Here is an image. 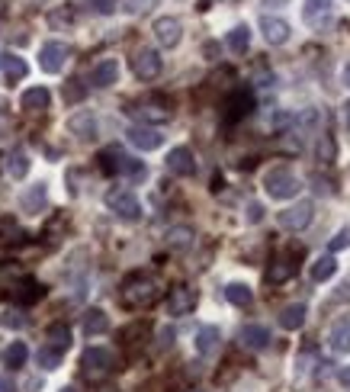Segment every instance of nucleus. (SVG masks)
Returning <instances> with one entry per match:
<instances>
[{"label": "nucleus", "instance_id": "nucleus-54", "mask_svg": "<svg viewBox=\"0 0 350 392\" xmlns=\"http://www.w3.org/2000/svg\"><path fill=\"white\" fill-rule=\"evenodd\" d=\"M58 392H77V389H74V386H65V389H58Z\"/></svg>", "mask_w": 350, "mask_h": 392}, {"label": "nucleus", "instance_id": "nucleus-53", "mask_svg": "<svg viewBox=\"0 0 350 392\" xmlns=\"http://www.w3.org/2000/svg\"><path fill=\"white\" fill-rule=\"evenodd\" d=\"M347 296H350V283H344V287H341V293H337L335 299H347Z\"/></svg>", "mask_w": 350, "mask_h": 392}, {"label": "nucleus", "instance_id": "nucleus-14", "mask_svg": "<svg viewBox=\"0 0 350 392\" xmlns=\"http://www.w3.org/2000/svg\"><path fill=\"white\" fill-rule=\"evenodd\" d=\"M46 203H48L46 183H36V187H29L23 196H20V209L29 212V216H39V212L46 209Z\"/></svg>", "mask_w": 350, "mask_h": 392}, {"label": "nucleus", "instance_id": "nucleus-23", "mask_svg": "<svg viewBox=\"0 0 350 392\" xmlns=\"http://www.w3.org/2000/svg\"><path fill=\"white\" fill-rule=\"evenodd\" d=\"M305 315H309V309H305L302 302H292V306H286V309L280 312V325L286 332H296V328L305 325Z\"/></svg>", "mask_w": 350, "mask_h": 392}, {"label": "nucleus", "instance_id": "nucleus-12", "mask_svg": "<svg viewBox=\"0 0 350 392\" xmlns=\"http://www.w3.org/2000/svg\"><path fill=\"white\" fill-rule=\"evenodd\" d=\"M225 119L229 122H238V119H244V116H251V110H254V93L251 91H244V87H238L235 93L229 97V103H225Z\"/></svg>", "mask_w": 350, "mask_h": 392}, {"label": "nucleus", "instance_id": "nucleus-10", "mask_svg": "<svg viewBox=\"0 0 350 392\" xmlns=\"http://www.w3.org/2000/svg\"><path fill=\"white\" fill-rule=\"evenodd\" d=\"M126 136H129V142L135 145L138 151H158L161 145H164V136H161L158 129L142 126V122H138V126H129V132H126Z\"/></svg>", "mask_w": 350, "mask_h": 392}, {"label": "nucleus", "instance_id": "nucleus-32", "mask_svg": "<svg viewBox=\"0 0 350 392\" xmlns=\"http://www.w3.org/2000/svg\"><path fill=\"white\" fill-rule=\"evenodd\" d=\"M48 347H55V351H61V354L68 351L71 347V328L68 325H52V328H48Z\"/></svg>", "mask_w": 350, "mask_h": 392}, {"label": "nucleus", "instance_id": "nucleus-52", "mask_svg": "<svg viewBox=\"0 0 350 392\" xmlns=\"http://www.w3.org/2000/svg\"><path fill=\"white\" fill-rule=\"evenodd\" d=\"M341 110H344V113H341V116H344V126H347V129H350V100H347V103H344V106H341Z\"/></svg>", "mask_w": 350, "mask_h": 392}, {"label": "nucleus", "instance_id": "nucleus-48", "mask_svg": "<svg viewBox=\"0 0 350 392\" xmlns=\"http://www.w3.org/2000/svg\"><path fill=\"white\" fill-rule=\"evenodd\" d=\"M0 392H16L13 377H0Z\"/></svg>", "mask_w": 350, "mask_h": 392}, {"label": "nucleus", "instance_id": "nucleus-50", "mask_svg": "<svg viewBox=\"0 0 350 392\" xmlns=\"http://www.w3.org/2000/svg\"><path fill=\"white\" fill-rule=\"evenodd\" d=\"M337 379H341V383H344V386H350V367H344V370H341V373H337Z\"/></svg>", "mask_w": 350, "mask_h": 392}, {"label": "nucleus", "instance_id": "nucleus-38", "mask_svg": "<svg viewBox=\"0 0 350 392\" xmlns=\"http://www.w3.org/2000/svg\"><path fill=\"white\" fill-rule=\"evenodd\" d=\"M61 357H65L61 351H55V347H48V344H46V347H42V351L36 354V360H39V367H42V370H58Z\"/></svg>", "mask_w": 350, "mask_h": 392}, {"label": "nucleus", "instance_id": "nucleus-26", "mask_svg": "<svg viewBox=\"0 0 350 392\" xmlns=\"http://www.w3.org/2000/svg\"><path fill=\"white\" fill-rule=\"evenodd\" d=\"M328 13H331V0H305L302 16H305V23L309 26H318Z\"/></svg>", "mask_w": 350, "mask_h": 392}, {"label": "nucleus", "instance_id": "nucleus-18", "mask_svg": "<svg viewBox=\"0 0 350 392\" xmlns=\"http://www.w3.org/2000/svg\"><path fill=\"white\" fill-rule=\"evenodd\" d=\"M4 167H7V174L13 181H23L26 174H29V155H26L23 148L7 151V155H4Z\"/></svg>", "mask_w": 350, "mask_h": 392}, {"label": "nucleus", "instance_id": "nucleus-2", "mask_svg": "<svg viewBox=\"0 0 350 392\" xmlns=\"http://www.w3.org/2000/svg\"><path fill=\"white\" fill-rule=\"evenodd\" d=\"M81 367H84L87 379H107L116 370V357L107 347H87L84 357H81Z\"/></svg>", "mask_w": 350, "mask_h": 392}, {"label": "nucleus", "instance_id": "nucleus-4", "mask_svg": "<svg viewBox=\"0 0 350 392\" xmlns=\"http://www.w3.org/2000/svg\"><path fill=\"white\" fill-rule=\"evenodd\" d=\"M107 206L126 222H138L142 219V203H138V196L126 187H116L107 193Z\"/></svg>", "mask_w": 350, "mask_h": 392}, {"label": "nucleus", "instance_id": "nucleus-43", "mask_svg": "<svg viewBox=\"0 0 350 392\" xmlns=\"http://www.w3.org/2000/svg\"><path fill=\"white\" fill-rule=\"evenodd\" d=\"M331 251H344V248H350V228H341V232L331 238V244H328Z\"/></svg>", "mask_w": 350, "mask_h": 392}, {"label": "nucleus", "instance_id": "nucleus-17", "mask_svg": "<svg viewBox=\"0 0 350 392\" xmlns=\"http://www.w3.org/2000/svg\"><path fill=\"white\" fill-rule=\"evenodd\" d=\"M219 344H222V332H219V328H215V325H203V328H199V334H196L199 357H213L215 351H219Z\"/></svg>", "mask_w": 350, "mask_h": 392}, {"label": "nucleus", "instance_id": "nucleus-3", "mask_svg": "<svg viewBox=\"0 0 350 392\" xmlns=\"http://www.w3.org/2000/svg\"><path fill=\"white\" fill-rule=\"evenodd\" d=\"M264 190L270 193V200H292L299 193V181L296 174L286 171V167H274L264 177Z\"/></svg>", "mask_w": 350, "mask_h": 392}, {"label": "nucleus", "instance_id": "nucleus-21", "mask_svg": "<svg viewBox=\"0 0 350 392\" xmlns=\"http://www.w3.org/2000/svg\"><path fill=\"white\" fill-rule=\"evenodd\" d=\"M48 100H52V93H48L46 87H29V91L20 97V106L29 110V113H42V110H48Z\"/></svg>", "mask_w": 350, "mask_h": 392}, {"label": "nucleus", "instance_id": "nucleus-34", "mask_svg": "<svg viewBox=\"0 0 350 392\" xmlns=\"http://www.w3.org/2000/svg\"><path fill=\"white\" fill-rule=\"evenodd\" d=\"M116 174H122V177H129V181H145V164L142 161H135V158H129V155H122V161H119V171Z\"/></svg>", "mask_w": 350, "mask_h": 392}, {"label": "nucleus", "instance_id": "nucleus-47", "mask_svg": "<svg viewBox=\"0 0 350 392\" xmlns=\"http://www.w3.org/2000/svg\"><path fill=\"white\" fill-rule=\"evenodd\" d=\"M93 4H97L100 13H113V7H116V0H93Z\"/></svg>", "mask_w": 350, "mask_h": 392}, {"label": "nucleus", "instance_id": "nucleus-37", "mask_svg": "<svg viewBox=\"0 0 350 392\" xmlns=\"http://www.w3.org/2000/svg\"><path fill=\"white\" fill-rule=\"evenodd\" d=\"M119 161H122V148H116V145H109L107 151H100V167H103L107 174L119 171Z\"/></svg>", "mask_w": 350, "mask_h": 392}, {"label": "nucleus", "instance_id": "nucleus-30", "mask_svg": "<svg viewBox=\"0 0 350 392\" xmlns=\"http://www.w3.org/2000/svg\"><path fill=\"white\" fill-rule=\"evenodd\" d=\"M29 360V347L23 344V341H13V344L4 351V367H23V363Z\"/></svg>", "mask_w": 350, "mask_h": 392}, {"label": "nucleus", "instance_id": "nucleus-31", "mask_svg": "<svg viewBox=\"0 0 350 392\" xmlns=\"http://www.w3.org/2000/svg\"><path fill=\"white\" fill-rule=\"evenodd\" d=\"M46 296V289H42V283H36V280H23L20 287H16V299L23 302V306H29V302H39Z\"/></svg>", "mask_w": 350, "mask_h": 392}, {"label": "nucleus", "instance_id": "nucleus-25", "mask_svg": "<svg viewBox=\"0 0 350 392\" xmlns=\"http://www.w3.org/2000/svg\"><path fill=\"white\" fill-rule=\"evenodd\" d=\"M132 113L142 119V126H145V122H168L170 119V110L168 106H158V103H142V106H135Z\"/></svg>", "mask_w": 350, "mask_h": 392}, {"label": "nucleus", "instance_id": "nucleus-44", "mask_svg": "<svg viewBox=\"0 0 350 392\" xmlns=\"http://www.w3.org/2000/svg\"><path fill=\"white\" fill-rule=\"evenodd\" d=\"M65 97H68L71 103L84 100V87H81V81H68V87H65Z\"/></svg>", "mask_w": 350, "mask_h": 392}, {"label": "nucleus", "instance_id": "nucleus-39", "mask_svg": "<svg viewBox=\"0 0 350 392\" xmlns=\"http://www.w3.org/2000/svg\"><path fill=\"white\" fill-rule=\"evenodd\" d=\"M0 325H4V328H10V332H20V328L26 325L23 309H4V315H0Z\"/></svg>", "mask_w": 350, "mask_h": 392}, {"label": "nucleus", "instance_id": "nucleus-19", "mask_svg": "<svg viewBox=\"0 0 350 392\" xmlns=\"http://www.w3.org/2000/svg\"><path fill=\"white\" fill-rule=\"evenodd\" d=\"M270 328H264V325H244L241 328V344L251 347V351H264L267 344H270Z\"/></svg>", "mask_w": 350, "mask_h": 392}, {"label": "nucleus", "instance_id": "nucleus-45", "mask_svg": "<svg viewBox=\"0 0 350 392\" xmlns=\"http://www.w3.org/2000/svg\"><path fill=\"white\" fill-rule=\"evenodd\" d=\"M71 20H74V13H71V7L58 10V13H48V23H52V26H61V23H71Z\"/></svg>", "mask_w": 350, "mask_h": 392}, {"label": "nucleus", "instance_id": "nucleus-55", "mask_svg": "<svg viewBox=\"0 0 350 392\" xmlns=\"http://www.w3.org/2000/svg\"><path fill=\"white\" fill-rule=\"evenodd\" d=\"M0 13H4V10H0Z\"/></svg>", "mask_w": 350, "mask_h": 392}, {"label": "nucleus", "instance_id": "nucleus-22", "mask_svg": "<svg viewBox=\"0 0 350 392\" xmlns=\"http://www.w3.org/2000/svg\"><path fill=\"white\" fill-rule=\"evenodd\" d=\"M0 68H4V74H7L10 81H23V77L29 74V65H26L20 55H13V52L0 55Z\"/></svg>", "mask_w": 350, "mask_h": 392}, {"label": "nucleus", "instance_id": "nucleus-8", "mask_svg": "<svg viewBox=\"0 0 350 392\" xmlns=\"http://www.w3.org/2000/svg\"><path fill=\"white\" fill-rule=\"evenodd\" d=\"M154 39H158L161 48H177L183 39L180 20H174V16H158V20H154Z\"/></svg>", "mask_w": 350, "mask_h": 392}, {"label": "nucleus", "instance_id": "nucleus-51", "mask_svg": "<svg viewBox=\"0 0 350 392\" xmlns=\"http://www.w3.org/2000/svg\"><path fill=\"white\" fill-rule=\"evenodd\" d=\"M341 81H344V87H350V61L344 65V71H341Z\"/></svg>", "mask_w": 350, "mask_h": 392}, {"label": "nucleus", "instance_id": "nucleus-35", "mask_svg": "<svg viewBox=\"0 0 350 392\" xmlns=\"http://www.w3.org/2000/svg\"><path fill=\"white\" fill-rule=\"evenodd\" d=\"M335 270H337L335 257H318V261L312 264V280H315V283H325V280L335 277Z\"/></svg>", "mask_w": 350, "mask_h": 392}, {"label": "nucleus", "instance_id": "nucleus-29", "mask_svg": "<svg viewBox=\"0 0 350 392\" xmlns=\"http://www.w3.org/2000/svg\"><path fill=\"white\" fill-rule=\"evenodd\" d=\"M292 273H296V264H292L290 257H280V261H274L270 270H267V283H286Z\"/></svg>", "mask_w": 350, "mask_h": 392}, {"label": "nucleus", "instance_id": "nucleus-1", "mask_svg": "<svg viewBox=\"0 0 350 392\" xmlns=\"http://www.w3.org/2000/svg\"><path fill=\"white\" fill-rule=\"evenodd\" d=\"M158 280L152 273H135L122 283V306H129V309H142V306H152L158 299Z\"/></svg>", "mask_w": 350, "mask_h": 392}, {"label": "nucleus", "instance_id": "nucleus-46", "mask_svg": "<svg viewBox=\"0 0 350 392\" xmlns=\"http://www.w3.org/2000/svg\"><path fill=\"white\" fill-rule=\"evenodd\" d=\"M260 219H264V206L251 203V206H248V222H260Z\"/></svg>", "mask_w": 350, "mask_h": 392}, {"label": "nucleus", "instance_id": "nucleus-5", "mask_svg": "<svg viewBox=\"0 0 350 392\" xmlns=\"http://www.w3.org/2000/svg\"><path fill=\"white\" fill-rule=\"evenodd\" d=\"M312 216H315V206L309 203V200H299L296 206H286L276 219H280L283 228H290V232H302V228L312 222Z\"/></svg>", "mask_w": 350, "mask_h": 392}, {"label": "nucleus", "instance_id": "nucleus-9", "mask_svg": "<svg viewBox=\"0 0 350 392\" xmlns=\"http://www.w3.org/2000/svg\"><path fill=\"white\" fill-rule=\"evenodd\" d=\"M168 171L177 174V177H193L196 174V158L187 145H177V148L168 151Z\"/></svg>", "mask_w": 350, "mask_h": 392}, {"label": "nucleus", "instance_id": "nucleus-27", "mask_svg": "<svg viewBox=\"0 0 350 392\" xmlns=\"http://www.w3.org/2000/svg\"><path fill=\"white\" fill-rule=\"evenodd\" d=\"M225 299H229L231 306H238V309H248L254 302V293L248 283H229V287H225Z\"/></svg>", "mask_w": 350, "mask_h": 392}, {"label": "nucleus", "instance_id": "nucleus-40", "mask_svg": "<svg viewBox=\"0 0 350 392\" xmlns=\"http://www.w3.org/2000/svg\"><path fill=\"white\" fill-rule=\"evenodd\" d=\"M152 7H158V0H122V10H126L129 16H142Z\"/></svg>", "mask_w": 350, "mask_h": 392}, {"label": "nucleus", "instance_id": "nucleus-36", "mask_svg": "<svg viewBox=\"0 0 350 392\" xmlns=\"http://www.w3.org/2000/svg\"><path fill=\"white\" fill-rule=\"evenodd\" d=\"M315 155H318L321 164H335V161H337V145H335V138H331V136H321L318 145H315Z\"/></svg>", "mask_w": 350, "mask_h": 392}, {"label": "nucleus", "instance_id": "nucleus-41", "mask_svg": "<svg viewBox=\"0 0 350 392\" xmlns=\"http://www.w3.org/2000/svg\"><path fill=\"white\" fill-rule=\"evenodd\" d=\"M312 187L318 196H335V183L328 181V177H321V174H312Z\"/></svg>", "mask_w": 350, "mask_h": 392}, {"label": "nucleus", "instance_id": "nucleus-28", "mask_svg": "<svg viewBox=\"0 0 350 392\" xmlns=\"http://www.w3.org/2000/svg\"><path fill=\"white\" fill-rule=\"evenodd\" d=\"M193 228L190 226H174V228H168V248H174V251H187L193 244Z\"/></svg>", "mask_w": 350, "mask_h": 392}, {"label": "nucleus", "instance_id": "nucleus-49", "mask_svg": "<svg viewBox=\"0 0 350 392\" xmlns=\"http://www.w3.org/2000/svg\"><path fill=\"white\" fill-rule=\"evenodd\" d=\"M170 341H174V332H170V328H164V332H161V344L170 347Z\"/></svg>", "mask_w": 350, "mask_h": 392}, {"label": "nucleus", "instance_id": "nucleus-13", "mask_svg": "<svg viewBox=\"0 0 350 392\" xmlns=\"http://www.w3.org/2000/svg\"><path fill=\"white\" fill-rule=\"evenodd\" d=\"M196 309V293L190 287H174L168 296V315H187Z\"/></svg>", "mask_w": 350, "mask_h": 392}, {"label": "nucleus", "instance_id": "nucleus-20", "mask_svg": "<svg viewBox=\"0 0 350 392\" xmlns=\"http://www.w3.org/2000/svg\"><path fill=\"white\" fill-rule=\"evenodd\" d=\"M68 129L74 132L77 138L90 142V138L97 136V119H93V113H87V110H84V113H74V116H71V119H68Z\"/></svg>", "mask_w": 350, "mask_h": 392}, {"label": "nucleus", "instance_id": "nucleus-16", "mask_svg": "<svg viewBox=\"0 0 350 392\" xmlns=\"http://www.w3.org/2000/svg\"><path fill=\"white\" fill-rule=\"evenodd\" d=\"M116 81H119V65H116V58H103L97 68L90 71L93 87H113Z\"/></svg>", "mask_w": 350, "mask_h": 392}, {"label": "nucleus", "instance_id": "nucleus-42", "mask_svg": "<svg viewBox=\"0 0 350 392\" xmlns=\"http://www.w3.org/2000/svg\"><path fill=\"white\" fill-rule=\"evenodd\" d=\"M20 238H23V232H20L13 222H7V226L0 228V244H16Z\"/></svg>", "mask_w": 350, "mask_h": 392}, {"label": "nucleus", "instance_id": "nucleus-11", "mask_svg": "<svg viewBox=\"0 0 350 392\" xmlns=\"http://www.w3.org/2000/svg\"><path fill=\"white\" fill-rule=\"evenodd\" d=\"M260 32H264V39L270 46H283V42L290 39L292 26L286 23L283 16H260Z\"/></svg>", "mask_w": 350, "mask_h": 392}, {"label": "nucleus", "instance_id": "nucleus-7", "mask_svg": "<svg viewBox=\"0 0 350 392\" xmlns=\"http://www.w3.org/2000/svg\"><path fill=\"white\" fill-rule=\"evenodd\" d=\"M161 68H164V61H161V55L154 48H138L135 58H132V71L142 81H154L161 74Z\"/></svg>", "mask_w": 350, "mask_h": 392}, {"label": "nucleus", "instance_id": "nucleus-15", "mask_svg": "<svg viewBox=\"0 0 350 392\" xmlns=\"http://www.w3.org/2000/svg\"><path fill=\"white\" fill-rule=\"evenodd\" d=\"M328 344L335 354H350V318H337L328 332Z\"/></svg>", "mask_w": 350, "mask_h": 392}, {"label": "nucleus", "instance_id": "nucleus-6", "mask_svg": "<svg viewBox=\"0 0 350 392\" xmlns=\"http://www.w3.org/2000/svg\"><path fill=\"white\" fill-rule=\"evenodd\" d=\"M68 55H71V48L65 46V42H46V46L39 48V65H42V71H48V74H58V71L68 65Z\"/></svg>", "mask_w": 350, "mask_h": 392}, {"label": "nucleus", "instance_id": "nucleus-24", "mask_svg": "<svg viewBox=\"0 0 350 392\" xmlns=\"http://www.w3.org/2000/svg\"><path fill=\"white\" fill-rule=\"evenodd\" d=\"M109 328V318L103 309H87L84 312V334L87 338H93V334H107Z\"/></svg>", "mask_w": 350, "mask_h": 392}, {"label": "nucleus", "instance_id": "nucleus-33", "mask_svg": "<svg viewBox=\"0 0 350 392\" xmlns=\"http://www.w3.org/2000/svg\"><path fill=\"white\" fill-rule=\"evenodd\" d=\"M248 46H251V30H248V26H235V30L229 32V48L235 55H244Z\"/></svg>", "mask_w": 350, "mask_h": 392}]
</instances>
